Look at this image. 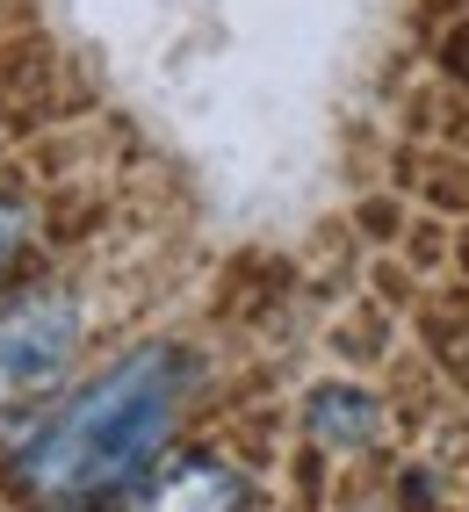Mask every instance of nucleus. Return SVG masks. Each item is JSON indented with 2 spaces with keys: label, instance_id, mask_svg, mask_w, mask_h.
Segmentation results:
<instances>
[{
  "label": "nucleus",
  "instance_id": "nucleus-1",
  "mask_svg": "<svg viewBox=\"0 0 469 512\" xmlns=\"http://www.w3.org/2000/svg\"><path fill=\"white\" fill-rule=\"evenodd\" d=\"M181 397H188L181 347H130L22 440L15 455L22 491L44 505H94L123 491L138 469L159 462L166 433L181 419Z\"/></svg>",
  "mask_w": 469,
  "mask_h": 512
},
{
  "label": "nucleus",
  "instance_id": "nucleus-2",
  "mask_svg": "<svg viewBox=\"0 0 469 512\" xmlns=\"http://www.w3.org/2000/svg\"><path fill=\"white\" fill-rule=\"evenodd\" d=\"M87 339V311L73 289H22L0 303V404L44 397L51 383H65Z\"/></svg>",
  "mask_w": 469,
  "mask_h": 512
},
{
  "label": "nucleus",
  "instance_id": "nucleus-3",
  "mask_svg": "<svg viewBox=\"0 0 469 512\" xmlns=\"http://www.w3.org/2000/svg\"><path fill=\"white\" fill-rule=\"evenodd\" d=\"M123 512H246V476L210 462V455H188V462L166 469L145 498H130Z\"/></svg>",
  "mask_w": 469,
  "mask_h": 512
},
{
  "label": "nucleus",
  "instance_id": "nucleus-4",
  "mask_svg": "<svg viewBox=\"0 0 469 512\" xmlns=\"http://www.w3.org/2000/svg\"><path fill=\"white\" fill-rule=\"evenodd\" d=\"M376 397L354 390V383H332L311 397V433L325 440V448H361V440H376Z\"/></svg>",
  "mask_w": 469,
  "mask_h": 512
},
{
  "label": "nucleus",
  "instance_id": "nucleus-5",
  "mask_svg": "<svg viewBox=\"0 0 469 512\" xmlns=\"http://www.w3.org/2000/svg\"><path fill=\"white\" fill-rule=\"evenodd\" d=\"M22 238H29V210H22V202H0V267L15 260Z\"/></svg>",
  "mask_w": 469,
  "mask_h": 512
}]
</instances>
